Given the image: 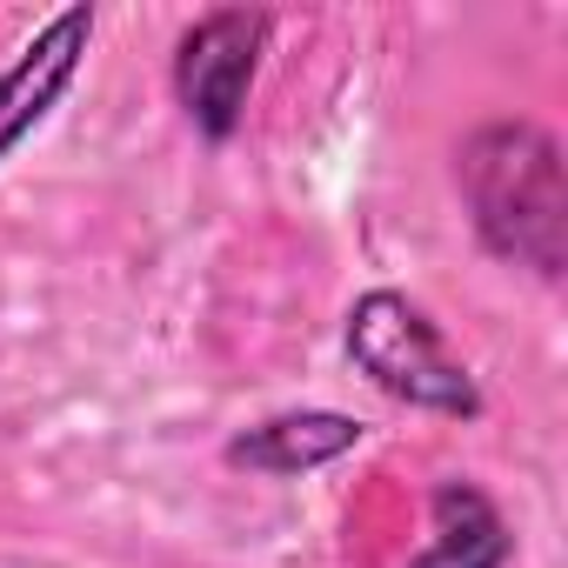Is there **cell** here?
<instances>
[{"label":"cell","mask_w":568,"mask_h":568,"mask_svg":"<svg viewBox=\"0 0 568 568\" xmlns=\"http://www.w3.org/2000/svg\"><path fill=\"white\" fill-rule=\"evenodd\" d=\"M261 41H267V14H241V8L207 14V21L187 28V41H181L174 88H181L187 114H194L214 141L234 134V121H241V101H247Z\"/></svg>","instance_id":"3"},{"label":"cell","mask_w":568,"mask_h":568,"mask_svg":"<svg viewBox=\"0 0 568 568\" xmlns=\"http://www.w3.org/2000/svg\"><path fill=\"white\" fill-rule=\"evenodd\" d=\"M462 194L495 254L535 267L541 281L561 274L568 194H561V154L541 128H528V121L481 128L462 148Z\"/></svg>","instance_id":"1"},{"label":"cell","mask_w":568,"mask_h":568,"mask_svg":"<svg viewBox=\"0 0 568 568\" xmlns=\"http://www.w3.org/2000/svg\"><path fill=\"white\" fill-rule=\"evenodd\" d=\"M348 355L368 368L375 388H388L415 408H442V415H475L481 408L468 368L442 348L435 322L402 295H368L348 315Z\"/></svg>","instance_id":"2"},{"label":"cell","mask_w":568,"mask_h":568,"mask_svg":"<svg viewBox=\"0 0 568 568\" xmlns=\"http://www.w3.org/2000/svg\"><path fill=\"white\" fill-rule=\"evenodd\" d=\"M88 28H94V14H61L34 48H28V61L0 81V148H14L41 114H48V101L68 88V74H74V48L88 41Z\"/></svg>","instance_id":"4"},{"label":"cell","mask_w":568,"mask_h":568,"mask_svg":"<svg viewBox=\"0 0 568 568\" xmlns=\"http://www.w3.org/2000/svg\"><path fill=\"white\" fill-rule=\"evenodd\" d=\"M508 555V535H501V515L462 488V481H442L435 488V548L415 561V568H501Z\"/></svg>","instance_id":"5"},{"label":"cell","mask_w":568,"mask_h":568,"mask_svg":"<svg viewBox=\"0 0 568 568\" xmlns=\"http://www.w3.org/2000/svg\"><path fill=\"white\" fill-rule=\"evenodd\" d=\"M308 428H315V415H308V422H267L261 435H267V442H288V448H274V455H261V468H295V462H328V455H342V448H348V442L362 435V428H355V422H342V415H328V422H322V435H308Z\"/></svg>","instance_id":"6"}]
</instances>
